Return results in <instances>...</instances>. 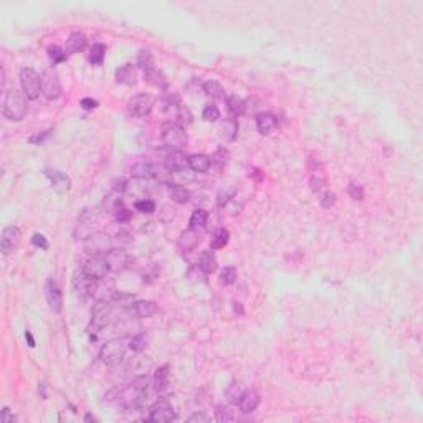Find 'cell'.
<instances>
[{"label": "cell", "instance_id": "6da1fadb", "mask_svg": "<svg viewBox=\"0 0 423 423\" xmlns=\"http://www.w3.org/2000/svg\"><path fill=\"white\" fill-rule=\"evenodd\" d=\"M28 98L25 93H20L19 90L12 88L5 93L4 104H2V113L9 121H22L27 116L28 111Z\"/></svg>", "mask_w": 423, "mask_h": 423}, {"label": "cell", "instance_id": "52a82bcc", "mask_svg": "<svg viewBox=\"0 0 423 423\" xmlns=\"http://www.w3.org/2000/svg\"><path fill=\"white\" fill-rule=\"evenodd\" d=\"M150 413H149V420L154 423H164V421H174L177 420L176 410L172 408V405L169 403L167 398H159L155 400L152 405H150Z\"/></svg>", "mask_w": 423, "mask_h": 423}, {"label": "cell", "instance_id": "db71d44e", "mask_svg": "<svg viewBox=\"0 0 423 423\" xmlns=\"http://www.w3.org/2000/svg\"><path fill=\"white\" fill-rule=\"evenodd\" d=\"M114 215H116V220H118L119 223H127L132 218V212L127 210V208L123 205V207H119L118 210L114 212Z\"/></svg>", "mask_w": 423, "mask_h": 423}, {"label": "cell", "instance_id": "44dd1931", "mask_svg": "<svg viewBox=\"0 0 423 423\" xmlns=\"http://www.w3.org/2000/svg\"><path fill=\"white\" fill-rule=\"evenodd\" d=\"M144 81L149 83L150 86H154V88H159V90H165L167 84H169V81H167L165 74L159 71L157 68H149L144 71Z\"/></svg>", "mask_w": 423, "mask_h": 423}, {"label": "cell", "instance_id": "ba28073f", "mask_svg": "<svg viewBox=\"0 0 423 423\" xmlns=\"http://www.w3.org/2000/svg\"><path fill=\"white\" fill-rule=\"evenodd\" d=\"M63 88H61V81L58 78V74L55 71H43L42 73V95L46 100L53 101L58 100L61 96Z\"/></svg>", "mask_w": 423, "mask_h": 423}, {"label": "cell", "instance_id": "d4e9b609", "mask_svg": "<svg viewBox=\"0 0 423 423\" xmlns=\"http://www.w3.org/2000/svg\"><path fill=\"white\" fill-rule=\"evenodd\" d=\"M199 266L205 271L207 275L215 273L217 268H218V263H217V257L213 255V251H210V250L202 251L200 257H199Z\"/></svg>", "mask_w": 423, "mask_h": 423}, {"label": "cell", "instance_id": "60d3db41", "mask_svg": "<svg viewBox=\"0 0 423 423\" xmlns=\"http://www.w3.org/2000/svg\"><path fill=\"white\" fill-rule=\"evenodd\" d=\"M137 66L142 68L144 71L149 68H154V56L149 50H141L137 55Z\"/></svg>", "mask_w": 423, "mask_h": 423}, {"label": "cell", "instance_id": "ffe728a7", "mask_svg": "<svg viewBox=\"0 0 423 423\" xmlns=\"http://www.w3.org/2000/svg\"><path fill=\"white\" fill-rule=\"evenodd\" d=\"M179 248H181L182 251H192L195 250V246L199 245V233H197V230L194 228H189V230H184L181 236H179V241H177Z\"/></svg>", "mask_w": 423, "mask_h": 423}, {"label": "cell", "instance_id": "484cf974", "mask_svg": "<svg viewBox=\"0 0 423 423\" xmlns=\"http://www.w3.org/2000/svg\"><path fill=\"white\" fill-rule=\"evenodd\" d=\"M169 199L176 204H185L190 199V192L185 187H182L181 184H171L169 185Z\"/></svg>", "mask_w": 423, "mask_h": 423}, {"label": "cell", "instance_id": "be15d7a7", "mask_svg": "<svg viewBox=\"0 0 423 423\" xmlns=\"http://www.w3.org/2000/svg\"><path fill=\"white\" fill-rule=\"evenodd\" d=\"M233 308H235V312H240V314H243V308H241V304L240 303H233Z\"/></svg>", "mask_w": 423, "mask_h": 423}, {"label": "cell", "instance_id": "4316f807", "mask_svg": "<svg viewBox=\"0 0 423 423\" xmlns=\"http://www.w3.org/2000/svg\"><path fill=\"white\" fill-rule=\"evenodd\" d=\"M202 90L207 96H210L212 100H223L225 98V90L223 86L218 83L215 79H208L205 81L204 84H202Z\"/></svg>", "mask_w": 423, "mask_h": 423}, {"label": "cell", "instance_id": "9c48e42d", "mask_svg": "<svg viewBox=\"0 0 423 423\" xmlns=\"http://www.w3.org/2000/svg\"><path fill=\"white\" fill-rule=\"evenodd\" d=\"M111 245H113V240L109 238L106 233L98 231V233H93L86 238L84 251L90 253V255H104L108 250H111L113 248Z\"/></svg>", "mask_w": 423, "mask_h": 423}, {"label": "cell", "instance_id": "cb8c5ba5", "mask_svg": "<svg viewBox=\"0 0 423 423\" xmlns=\"http://www.w3.org/2000/svg\"><path fill=\"white\" fill-rule=\"evenodd\" d=\"M86 43H88V38L84 33L73 32L66 40V51L68 53H79L86 48Z\"/></svg>", "mask_w": 423, "mask_h": 423}, {"label": "cell", "instance_id": "11a10c76", "mask_svg": "<svg viewBox=\"0 0 423 423\" xmlns=\"http://www.w3.org/2000/svg\"><path fill=\"white\" fill-rule=\"evenodd\" d=\"M17 420H19V418H17V415L12 413V410L9 407L2 408V412H0V421H2V423H14Z\"/></svg>", "mask_w": 423, "mask_h": 423}, {"label": "cell", "instance_id": "d6986e66", "mask_svg": "<svg viewBox=\"0 0 423 423\" xmlns=\"http://www.w3.org/2000/svg\"><path fill=\"white\" fill-rule=\"evenodd\" d=\"M152 384H154V390L157 393H162V392H165L167 389H169V384H171L169 366H162V367H159L157 370H155Z\"/></svg>", "mask_w": 423, "mask_h": 423}, {"label": "cell", "instance_id": "4dcf8cb0", "mask_svg": "<svg viewBox=\"0 0 423 423\" xmlns=\"http://www.w3.org/2000/svg\"><path fill=\"white\" fill-rule=\"evenodd\" d=\"M238 129H240V126H238V121H236L235 118H230V119H225L223 123H222V134L225 139H228V141H235L236 136H238Z\"/></svg>", "mask_w": 423, "mask_h": 423}, {"label": "cell", "instance_id": "c3c4849f", "mask_svg": "<svg viewBox=\"0 0 423 423\" xmlns=\"http://www.w3.org/2000/svg\"><path fill=\"white\" fill-rule=\"evenodd\" d=\"M114 243L118 245V248H124V246L131 245V243H132V236H131L129 231L121 230V231H118V233H116Z\"/></svg>", "mask_w": 423, "mask_h": 423}, {"label": "cell", "instance_id": "680465c9", "mask_svg": "<svg viewBox=\"0 0 423 423\" xmlns=\"http://www.w3.org/2000/svg\"><path fill=\"white\" fill-rule=\"evenodd\" d=\"M210 420H212L210 416L205 415V413H202V412H197V413H194V415H190V416H189V421H202V423H208Z\"/></svg>", "mask_w": 423, "mask_h": 423}, {"label": "cell", "instance_id": "4fadbf2b", "mask_svg": "<svg viewBox=\"0 0 423 423\" xmlns=\"http://www.w3.org/2000/svg\"><path fill=\"white\" fill-rule=\"evenodd\" d=\"M104 257L108 260L109 270L114 271V273H121L129 265V255L126 253L124 248H111V250L104 253Z\"/></svg>", "mask_w": 423, "mask_h": 423}, {"label": "cell", "instance_id": "30bf717a", "mask_svg": "<svg viewBox=\"0 0 423 423\" xmlns=\"http://www.w3.org/2000/svg\"><path fill=\"white\" fill-rule=\"evenodd\" d=\"M22 241V231L15 225L5 227L2 230V236H0V250L4 255H10L14 250H17Z\"/></svg>", "mask_w": 423, "mask_h": 423}, {"label": "cell", "instance_id": "277c9868", "mask_svg": "<svg viewBox=\"0 0 423 423\" xmlns=\"http://www.w3.org/2000/svg\"><path fill=\"white\" fill-rule=\"evenodd\" d=\"M20 83L28 100H37L42 95V74H38L33 68L20 69Z\"/></svg>", "mask_w": 423, "mask_h": 423}, {"label": "cell", "instance_id": "7a4b0ae2", "mask_svg": "<svg viewBox=\"0 0 423 423\" xmlns=\"http://www.w3.org/2000/svg\"><path fill=\"white\" fill-rule=\"evenodd\" d=\"M162 141L167 147L174 150H181L182 147L187 146V132L184 127H181L176 123H164L162 124Z\"/></svg>", "mask_w": 423, "mask_h": 423}, {"label": "cell", "instance_id": "f35d334b", "mask_svg": "<svg viewBox=\"0 0 423 423\" xmlns=\"http://www.w3.org/2000/svg\"><path fill=\"white\" fill-rule=\"evenodd\" d=\"M48 58L51 60V63L53 65H58V63H63V61H66V50H63L61 46H58V45H53V46H48Z\"/></svg>", "mask_w": 423, "mask_h": 423}, {"label": "cell", "instance_id": "d590c367", "mask_svg": "<svg viewBox=\"0 0 423 423\" xmlns=\"http://www.w3.org/2000/svg\"><path fill=\"white\" fill-rule=\"evenodd\" d=\"M243 392H245V390H243L238 384H230V385L227 387V390H225V398H227V400H228L231 405H238L240 398H241V395H243Z\"/></svg>", "mask_w": 423, "mask_h": 423}, {"label": "cell", "instance_id": "ab89813d", "mask_svg": "<svg viewBox=\"0 0 423 423\" xmlns=\"http://www.w3.org/2000/svg\"><path fill=\"white\" fill-rule=\"evenodd\" d=\"M113 301L121 308H127L129 309L132 304H134V296L132 294H127V293H121V291H114L113 294Z\"/></svg>", "mask_w": 423, "mask_h": 423}, {"label": "cell", "instance_id": "2e32d148", "mask_svg": "<svg viewBox=\"0 0 423 423\" xmlns=\"http://www.w3.org/2000/svg\"><path fill=\"white\" fill-rule=\"evenodd\" d=\"M255 121H257L258 132H260V134H263V136L271 134V132H273L276 129V126H278L276 116H273L271 113H260V114H257Z\"/></svg>", "mask_w": 423, "mask_h": 423}, {"label": "cell", "instance_id": "7402d4cb", "mask_svg": "<svg viewBox=\"0 0 423 423\" xmlns=\"http://www.w3.org/2000/svg\"><path fill=\"white\" fill-rule=\"evenodd\" d=\"M240 410L243 413H251L258 408L260 405V395L255 390H245L240 398Z\"/></svg>", "mask_w": 423, "mask_h": 423}, {"label": "cell", "instance_id": "d6a6232c", "mask_svg": "<svg viewBox=\"0 0 423 423\" xmlns=\"http://www.w3.org/2000/svg\"><path fill=\"white\" fill-rule=\"evenodd\" d=\"M104 56H106V45L95 43L91 46V51H90V63L91 65H95V66L103 65Z\"/></svg>", "mask_w": 423, "mask_h": 423}, {"label": "cell", "instance_id": "f546056e", "mask_svg": "<svg viewBox=\"0 0 423 423\" xmlns=\"http://www.w3.org/2000/svg\"><path fill=\"white\" fill-rule=\"evenodd\" d=\"M228 241H230V231L227 228H218L210 240V248L212 250H222V248L228 245Z\"/></svg>", "mask_w": 423, "mask_h": 423}, {"label": "cell", "instance_id": "7dc6e473", "mask_svg": "<svg viewBox=\"0 0 423 423\" xmlns=\"http://www.w3.org/2000/svg\"><path fill=\"white\" fill-rule=\"evenodd\" d=\"M235 195V189L233 187H227V189H223V190H220L218 195H217V205L220 208H223L225 205L228 204L231 197Z\"/></svg>", "mask_w": 423, "mask_h": 423}, {"label": "cell", "instance_id": "681fc988", "mask_svg": "<svg viewBox=\"0 0 423 423\" xmlns=\"http://www.w3.org/2000/svg\"><path fill=\"white\" fill-rule=\"evenodd\" d=\"M347 194H349L352 199L354 200H362L364 199V187L361 184H357V182H351L349 184V187H347Z\"/></svg>", "mask_w": 423, "mask_h": 423}, {"label": "cell", "instance_id": "8fae6325", "mask_svg": "<svg viewBox=\"0 0 423 423\" xmlns=\"http://www.w3.org/2000/svg\"><path fill=\"white\" fill-rule=\"evenodd\" d=\"M127 106H129V111L136 116V118H147V116L152 113V98L146 93H139V95L132 96L129 103H127Z\"/></svg>", "mask_w": 423, "mask_h": 423}, {"label": "cell", "instance_id": "f907efd6", "mask_svg": "<svg viewBox=\"0 0 423 423\" xmlns=\"http://www.w3.org/2000/svg\"><path fill=\"white\" fill-rule=\"evenodd\" d=\"M311 189L319 195L321 192L326 190V179L321 176H312L311 177Z\"/></svg>", "mask_w": 423, "mask_h": 423}, {"label": "cell", "instance_id": "8d00e7d4", "mask_svg": "<svg viewBox=\"0 0 423 423\" xmlns=\"http://www.w3.org/2000/svg\"><path fill=\"white\" fill-rule=\"evenodd\" d=\"M227 106H228V111L233 114V116H241L243 113H245V101L241 100V98L238 96H230L228 100H227Z\"/></svg>", "mask_w": 423, "mask_h": 423}, {"label": "cell", "instance_id": "e575fe53", "mask_svg": "<svg viewBox=\"0 0 423 423\" xmlns=\"http://www.w3.org/2000/svg\"><path fill=\"white\" fill-rule=\"evenodd\" d=\"M192 113H190V109L187 108V106H179L177 108V116H176V124H179L181 127H187V126H190L192 124Z\"/></svg>", "mask_w": 423, "mask_h": 423}, {"label": "cell", "instance_id": "f6af8a7d", "mask_svg": "<svg viewBox=\"0 0 423 423\" xmlns=\"http://www.w3.org/2000/svg\"><path fill=\"white\" fill-rule=\"evenodd\" d=\"M187 278H190V280L195 281V283H205L207 281V273L200 268L199 265H195V266H192V268H189Z\"/></svg>", "mask_w": 423, "mask_h": 423}, {"label": "cell", "instance_id": "7bdbcfd3", "mask_svg": "<svg viewBox=\"0 0 423 423\" xmlns=\"http://www.w3.org/2000/svg\"><path fill=\"white\" fill-rule=\"evenodd\" d=\"M235 281H236V270L233 266H225L222 270V273H220V283L225 286H230V285H233Z\"/></svg>", "mask_w": 423, "mask_h": 423}, {"label": "cell", "instance_id": "816d5d0a", "mask_svg": "<svg viewBox=\"0 0 423 423\" xmlns=\"http://www.w3.org/2000/svg\"><path fill=\"white\" fill-rule=\"evenodd\" d=\"M317 197H319V202L324 208H331L335 204V195L332 192H329V190H324Z\"/></svg>", "mask_w": 423, "mask_h": 423}, {"label": "cell", "instance_id": "83f0119b", "mask_svg": "<svg viewBox=\"0 0 423 423\" xmlns=\"http://www.w3.org/2000/svg\"><path fill=\"white\" fill-rule=\"evenodd\" d=\"M154 172L155 164H150V162H137L131 169V174L137 179H150L154 177Z\"/></svg>", "mask_w": 423, "mask_h": 423}, {"label": "cell", "instance_id": "91938a15", "mask_svg": "<svg viewBox=\"0 0 423 423\" xmlns=\"http://www.w3.org/2000/svg\"><path fill=\"white\" fill-rule=\"evenodd\" d=\"M126 189H127V182L124 181V179H121V181L114 182V189L113 190H116V192L123 194V192H126Z\"/></svg>", "mask_w": 423, "mask_h": 423}, {"label": "cell", "instance_id": "e7e4bbea", "mask_svg": "<svg viewBox=\"0 0 423 423\" xmlns=\"http://www.w3.org/2000/svg\"><path fill=\"white\" fill-rule=\"evenodd\" d=\"M84 421H98V418H96V416H95V415H91V413H88V415H86V416H84Z\"/></svg>", "mask_w": 423, "mask_h": 423}, {"label": "cell", "instance_id": "f5cc1de1", "mask_svg": "<svg viewBox=\"0 0 423 423\" xmlns=\"http://www.w3.org/2000/svg\"><path fill=\"white\" fill-rule=\"evenodd\" d=\"M32 245L40 248V250H48L50 243H48V240H46V236L43 233H35L32 236Z\"/></svg>", "mask_w": 423, "mask_h": 423}, {"label": "cell", "instance_id": "9a60e30c", "mask_svg": "<svg viewBox=\"0 0 423 423\" xmlns=\"http://www.w3.org/2000/svg\"><path fill=\"white\" fill-rule=\"evenodd\" d=\"M164 165L167 169H171L172 172H181L185 171L189 167V157H185V154L182 150H171L169 154L165 155V162Z\"/></svg>", "mask_w": 423, "mask_h": 423}, {"label": "cell", "instance_id": "ac0fdd59", "mask_svg": "<svg viewBox=\"0 0 423 423\" xmlns=\"http://www.w3.org/2000/svg\"><path fill=\"white\" fill-rule=\"evenodd\" d=\"M114 76H116V81H118L119 84L132 86V84H136V78H137L136 68L132 65H129V63H126V65H121L118 69H116Z\"/></svg>", "mask_w": 423, "mask_h": 423}, {"label": "cell", "instance_id": "3957f363", "mask_svg": "<svg viewBox=\"0 0 423 423\" xmlns=\"http://www.w3.org/2000/svg\"><path fill=\"white\" fill-rule=\"evenodd\" d=\"M126 357V346L121 339H111L101 346L100 359L106 366H118Z\"/></svg>", "mask_w": 423, "mask_h": 423}, {"label": "cell", "instance_id": "836d02e7", "mask_svg": "<svg viewBox=\"0 0 423 423\" xmlns=\"http://www.w3.org/2000/svg\"><path fill=\"white\" fill-rule=\"evenodd\" d=\"M207 220H208V213L204 210V208H197V210L192 212V215H190V220H189V225H190V228H204L205 225H207Z\"/></svg>", "mask_w": 423, "mask_h": 423}, {"label": "cell", "instance_id": "e0dca14e", "mask_svg": "<svg viewBox=\"0 0 423 423\" xmlns=\"http://www.w3.org/2000/svg\"><path fill=\"white\" fill-rule=\"evenodd\" d=\"M129 311L134 312V316H137L139 319H146V317H152L157 312V306L154 301H136Z\"/></svg>", "mask_w": 423, "mask_h": 423}, {"label": "cell", "instance_id": "9f6ffc18", "mask_svg": "<svg viewBox=\"0 0 423 423\" xmlns=\"http://www.w3.org/2000/svg\"><path fill=\"white\" fill-rule=\"evenodd\" d=\"M51 132H53V131H51V129H48V131H43V132H38L37 136H32L30 139H28V142H30V144H43V142L46 141V139L50 137V134H51Z\"/></svg>", "mask_w": 423, "mask_h": 423}, {"label": "cell", "instance_id": "74e56055", "mask_svg": "<svg viewBox=\"0 0 423 423\" xmlns=\"http://www.w3.org/2000/svg\"><path fill=\"white\" fill-rule=\"evenodd\" d=\"M215 420L220 423H227V421H233L236 420V416L233 413L231 407H227V405H218L215 410Z\"/></svg>", "mask_w": 423, "mask_h": 423}, {"label": "cell", "instance_id": "1f68e13d", "mask_svg": "<svg viewBox=\"0 0 423 423\" xmlns=\"http://www.w3.org/2000/svg\"><path fill=\"white\" fill-rule=\"evenodd\" d=\"M98 220H100V213L95 208H83L78 215V222L84 227H91V225H96Z\"/></svg>", "mask_w": 423, "mask_h": 423}, {"label": "cell", "instance_id": "ee69618b", "mask_svg": "<svg viewBox=\"0 0 423 423\" xmlns=\"http://www.w3.org/2000/svg\"><path fill=\"white\" fill-rule=\"evenodd\" d=\"M136 210L141 212V213H146V215H150V213L155 212V202L150 200V199H142L136 202Z\"/></svg>", "mask_w": 423, "mask_h": 423}, {"label": "cell", "instance_id": "6125c7cd", "mask_svg": "<svg viewBox=\"0 0 423 423\" xmlns=\"http://www.w3.org/2000/svg\"><path fill=\"white\" fill-rule=\"evenodd\" d=\"M38 390L42 392V397L46 398V392H45V382H40V385H38Z\"/></svg>", "mask_w": 423, "mask_h": 423}, {"label": "cell", "instance_id": "8992f818", "mask_svg": "<svg viewBox=\"0 0 423 423\" xmlns=\"http://www.w3.org/2000/svg\"><path fill=\"white\" fill-rule=\"evenodd\" d=\"M83 273L90 278L93 281H98V280H104V278L108 276V273L111 270H109V265H108V260L104 255H93V257L83 265Z\"/></svg>", "mask_w": 423, "mask_h": 423}, {"label": "cell", "instance_id": "f1b7e54d", "mask_svg": "<svg viewBox=\"0 0 423 423\" xmlns=\"http://www.w3.org/2000/svg\"><path fill=\"white\" fill-rule=\"evenodd\" d=\"M121 195H123V194H119V192H116V190H113V192L109 194L108 197H104V200H103V204H101V208H103V210H106L108 213H114L119 207H123Z\"/></svg>", "mask_w": 423, "mask_h": 423}, {"label": "cell", "instance_id": "5b68a950", "mask_svg": "<svg viewBox=\"0 0 423 423\" xmlns=\"http://www.w3.org/2000/svg\"><path fill=\"white\" fill-rule=\"evenodd\" d=\"M113 321V306L106 299H100L98 303L93 306L91 311V324L96 331L108 327Z\"/></svg>", "mask_w": 423, "mask_h": 423}, {"label": "cell", "instance_id": "603a6c76", "mask_svg": "<svg viewBox=\"0 0 423 423\" xmlns=\"http://www.w3.org/2000/svg\"><path fill=\"white\" fill-rule=\"evenodd\" d=\"M189 167L197 174H205L210 171L212 159L205 154H194L189 157Z\"/></svg>", "mask_w": 423, "mask_h": 423}, {"label": "cell", "instance_id": "b9f144b4", "mask_svg": "<svg viewBox=\"0 0 423 423\" xmlns=\"http://www.w3.org/2000/svg\"><path fill=\"white\" fill-rule=\"evenodd\" d=\"M129 347H131V351H134V352H142L147 347V335L142 332L132 335L129 341Z\"/></svg>", "mask_w": 423, "mask_h": 423}, {"label": "cell", "instance_id": "7c38bea8", "mask_svg": "<svg viewBox=\"0 0 423 423\" xmlns=\"http://www.w3.org/2000/svg\"><path fill=\"white\" fill-rule=\"evenodd\" d=\"M45 298L46 303H48L50 309L55 312V314H60L63 309V293L58 283L55 280H50L45 283Z\"/></svg>", "mask_w": 423, "mask_h": 423}, {"label": "cell", "instance_id": "5bb4252c", "mask_svg": "<svg viewBox=\"0 0 423 423\" xmlns=\"http://www.w3.org/2000/svg\"><path fill=\"white\" fill-rule=\"evenodd\" d=\"M45 176L48 177L51 187H53V190L58 194H65L71 189V179H69L65 172L56 171V169L55 171L48 169V171H45Z\"/></svg>", "mask_w": 423, "mask_h": 423}, {"label": "cell", "instance_id": "6f0895ef", "mask_svg": "<svg viewBox=\"0 0 423 423\" xmlns=\"http://www.w3.org/2000/svg\"><path fill=\"white\" fill-rule=\"evenodd\" d=\"M79 104H81V108H83L84 111H93V109L98 108V101L93 100V98H83Z\"/></svg>", "mask_w": 423, "mask_h": 423}, {"label": "cell", "instance_id": "94428289", "mask_svg": "<svg viewBox=\"0 0 423 423\" xmlns=\"http://www.w3.org/2000/svg\"><path fill=\"white\" fill-rule=\"evenodd\" d=\"M25 339H27L28 346H30V347H35V339H33V335H32V332H30V331H28V329L25 331Z\"/></svg>", "mask_w": 423, "mask_h": 423}, {"label": "cell", "instance_id": "bcb514c9", "mask_svg": "<svg viewBox=\"0 0 423 423\" xmlns=\"http://www.w3.org/2000/svg\"><path fill=\"white\" fill-rule=\"evenodd\" d=\"M202 118L208 123H213V121L220 119V109L215 106V104H207L204 108V113H202Z\"/></svg>", "mask_w": 423, "mask_h": 423}]
</instances>
